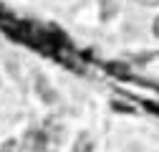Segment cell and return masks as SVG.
I'll use <instances>...</instances> for the list:
<instances>
[{"instance_id": "1", "label": "cell", "mask_w": 159, "mask_h": 152, "mask_svg": "<svg viewBox=\"0 0 159 152\" xmlns=\"http://www.w3.org/2000/svg\"><path fill=\"white\" fill-rule=\"evenodd\" d=\"M48 137L43 135V129L41 127H30L25 135H23V140H20V147H23V152H48Z\"/></svg>"}, {"instance_id": "9", "label": "cell", "mask_w": 159, "mask_h": 152, "mask_svg": "<svg viewBox=\"0 0 159 152\" xmlns=\"http://www.w3.org/2000/svg\"><path fill=\"white\" fill-rule=\"evenodd\" d=\"M48 152H51V150H48Z\"/></svg>"}, {"instance_id": "6", "label": "cell", "mask_w": 159, "mask_h": 152, "mask_svg": "<svg viewBox=\"0 0 159 152\" xmlns=\"http://www.w3.org/2000/svg\"><path fill=\"white\" fill-rule=\"evenodd\" d=\"M35 86H38V91L43 94V99H46V102H53V99H56L53 94H51V86H48V81L43 79V76H38V79H35Z\"/></svg>"}, {"instance_id": "2", "label": "cell", "mask_w": 159, "mask_h": 152, "mask_svg": "<svg viewBox=\"0 0 159 152\" xmlns=\"http://www.w3.org/2000/svg\"><path fill=\"white\" fill-rule=\"evenodd\" d=\"M41 129H43V135L48 137V142H56V145H61L63 137H66V127H63V122H58L56 117H48L46 124H43Z\"/></svg>"}, {"instance_id": "4", "label": "cell", "mask_w": 159, "mask_h": 152, "mask_svg": "<svg viewBox=\"0 0 159 152\" xmlns=\"http://www.w3.org/2000/svg\"><path fill=\"white\" fill-rule=\"evenodd\" d=\"M91 150H93V140H91V135L81 132V135H78V140H76V145H73V152H91Z\"/></svg>"}, {"instance_id": "8", "label": "cell", "mask_w": 159, "mask_h": 152, "mask_svg": "<svg viewBox=\"0 0 159 152\" xmlns=\"http://www.w3.org/2000/svg\"><path fill=\"white\" fill-rule=\"evenodd\" d=\"M152 36H154V38H159V15L152 21Z\"/></svg>"}, {"instance_id": "7", "label": "cell", "mask_w": 159, "mask_h": 152, "mask_svg": "<svg viewBox=\"0 0 159 152\" xmlns=\"http://www.w3.org/2000/svg\"><path fill=\"white\" fill-rule=\"evenodd\" d=\"M139 5H144V8H157L159 5V0H136Z\"/></svg>"}, {"instance_id": "3", "label": "cell", "mask_w": 159, "mask_h": 152, "mask_svg": "<svg viewBox=\"0 0 159 152\" xmlns=\"http://www.w3.org/2000/svg\"><path fill=\"white\" fill-rule=\"evenodd\" d=\"M119 13V3L116 0H101V21H111V18Z\"/></svg>"}, {"instance_id": "5", "label": "cell", "mask_w": 159, "mask_h": 152, "mask_svg": "<svg viewBox=\"0 0 159 152\" xmlns=\"http://www.w3.org/2000/svg\"><path fill=\"white\" fill-rule=\"evenodd\" d=\"M0 152H23V147H20V142L15 137H8V140L0 142Z\"/></svg>"}]
</instances>
